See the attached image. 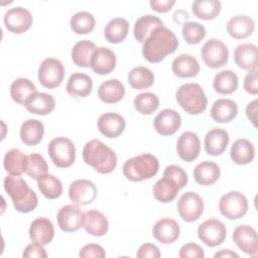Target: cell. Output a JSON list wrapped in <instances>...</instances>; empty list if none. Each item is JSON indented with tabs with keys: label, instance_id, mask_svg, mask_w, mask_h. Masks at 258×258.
I'll return each instance as SVG.
<instances>
[{
	"label": "cell",
	"instance_id": "6da1fadb",
	"mask_svg": "<svg viewBox=\"0 0 258 258\" xmlns=\"http://www.w3.org/2000/svg\"><path fill=\"white\" fill-rule=\"evenodd\" d=\"M177 46L178 39L174 32L162 24L153 28L143 42L142 54L148 62L156 63L174 52Z\"/></svg>",
	"mask_w": 258,
	"mask_h": 258
},
{
	"label": "cell",
	"instance_id": "7a4b0ae2",
	"mask_svg": "<svg viewBox=\"0 0 258 258\" xmlns=\"http://www.w3.org/2000/svg\"><path fill=\"white\" fill-rule=\"evenodd\" d=\"M83 159L102 174L111 173L117 165V156L113 149L99 139H92L83 148Z\"/></svg>",
	"mask_w": 258,
	"mask_h": 258
},
{
	"label": "cell",
	"instance_id": "3957f363",
	"mask_svg": "<svg viewBox=\"0 0 258 258\" xmlns=\"http://www.w3.org/2000/svg\"><path fill=\"white\" fill-rule=\"evenodd\" d=\"M4 189L11 198L15 210L19 213H30L38 205V199L33 189L20 176L7 175L3 181Z\"/></svg>",
	"mask_w": 258,
	"mask_h": 258
},
{
	"label": "cell",
	"instance_id": "277c9868",
	"mask_svg": "<svg viewBox=\"0 0 258 258\" xmlns=\"http://www.w3.org/2000/svg\"><path fill=\"white\" fill-rule=\"evenodd\" d=\"M159 169L158 159L150 154L143 153L127 159L122 167L124 176L131 181H142L156 175Z\"/></svg>",
	"mask_w": 258,
	"mask_h": 258
},
{
	"label": "cell",
	"instance_id": "5b68a950",
	"mask_svg": "<svg viewBox=\"0 0 258 258\" xmlns=\"http://www.w3.org/2000/svg\"><path fill=\"white\" fill-rule=\"evenodd\" d=\"M175 98L178 105L190 115H200L207 109L208 99L199 84L181 85L175 92Z\"/></svg>",
	"mask_w": 258,
	"mask_h": 258
},
{
	"label": "cell",
	"instance_id": "8992f818",
	"mask_svg": "<svg viewBox=\"0 0 258 258\" xmlns=\"http://www.w3.org/2000/svg\"><path fill=\"white\" fill-rule=\"evenodd\" d=\"M48 155L53 164L59 168L72 166L76 160V147L67 137H55L47 146Z\"/></svg>",
	"mask_w": 258,
	"mask_h": 258
},
{
	"label": "cell",
	"instance_id": "52a82bcc",
	"mask_svg": "<svg viewBox=\"0 0 258 258\" xmlns=\"http://www.w3.org/2000/svg\"><path fill=\"white\" fill-rule=\"evenodd\" d=\"M219 211L228 220H238L244 217L248 211L247 198L240 191H229L221 197Z\"/></svg>",
	"mask_w": 258,
	"mask_h": 258
},
{
	"label": "cell",
	"instance_id": "ba28073f",
	"mask_svg": "<svg viewBox=\"0 0 258 258\" xmlns=\"http://www.w3.org/2000/svg\"><path fill=\"white\" fill-rule=\"evenodd\" d=\"M37 77L38 82L44 88H57L63 81L64 67L60 60L53 57H47L39 64Z\"/></svg>",
	"mask_w": 258,
	"mask_h": 258
},
{
	"label": "cell",
	"instance_id": "9c48e42d",
	"mask_svg": "<svg viewBox=\"0 0 258 258\" xmlns=\"http://www.w3.org/2000/svg\"><path fill=\"white\" fill-rule=\"evenodd\" d=\"M201 55L207 67L219 69L228 62L229 50L223 41L217 38H211L202 46Z\"/></svg>",
	"mask_w": 258,
	"mask_h": 258
},
{
	"label": "cell",
	"instance_id": "30bf717a",
	"mask_svg": "<svg viewBox=\"0 0 258 258\" xmlns=\"http://www.w3.org/2000/svg\"><path fill=\"white\" fill-rule=\"evenodd\" d=\"M176 209L184 222L192 223L203 215L204 202L197 192L186 191L178 199Z\"/></svg>",
	"mask_w": 258,
	"mask_h": 258
},
{
	"label": "cell",
	"instance_id": "8fae6325",
	"mask_svg": "<svg viewBox=\"0 0 258 258\" xmlns=\"http://www.w3.org/2000/svg\"><path fill=\"white\" fill-rule=\"evenodd\" d=\"M226 236V226L218 219H208L198 228L199 239L209 247L221 245L225 241Z\"/></svg>",
	"mask_w": 258,
	"mask_h": 258
},
{
	"label": "cell",
	"instance_id": "7c38bea8",
	"mask_svg": "<svg viewBox=\"0 0 258 258\" xmlns=\"http://www.w3.org/2000/svg\"><path fill=\"white\" fill-rule=\"evenodd\" d=\"M3 20L7 30L14 34H22L26 32L33 22L31 13L20 6L7 10L4 14Z\"/></svg>",
	"mask_w": 258,
	"mask_h": 258
},
{
	"label": "cell",
	"instance_id": "4fadbf2b",
	"mask_svg": "<svg viewBox=\"0 0 258 258\" xmlns=\"http://www.w3.org/2000/svg\"><path fill=\"white\" fill-rule=\"evenodd\" d=\"M98 189L94 182L88 179H76L69 187L70 200L78 206H87L95 201Z\"/></svg>",
	"mask_w": 258,
	"mask_h": 258
},
{
	"label": "cell",
	"instance_id": "5bb4252c",
	"mask_svg": "<svg viewBox=\"0 0 258 258\" xmlns=\"http://www.w3.org/2000/svg\"><path fill=\"white\" fill-rule=\"evenodd\" d=\"M233 241L245 254L256 257L258 254V236L256 230L248 225H240L233 232Z\"/></svg>",
	"mask_w": 258,
	"mask_h": 258
},
{
	"label": "cell",
	"instance_id": "9a60e30c",
	"mask_svg": "<svg viewBox=\"0 0 258 258\" xmlns=\"http://www.w3.org/2000/svg\"><path fill=\"white\" fill-rule=\"evenodd\" d=\"M57 224L61 231L71 233L83 227L84 213L78 205H66L61 207L56 215Z\"/></svg>",
	"mask_w": 258,
	"mask_h": 258
},
{
	"label": "cell",
	"instance_id": "2e32d148",
	"mask_svg": "<svg viewBox=\"0 0 258 258\" xmlns=\"http://www.w3.org/2000/svg\"><path fill=\"white\" fill-rule=\"evenodd\" d=\"M181 125V116L173 109L160 111L153 120L155 131L161 136L173 135Z\"/></svg>",
	"mask_w": 258,
	"mask_h": 258
},
{
	"label": "cell",
	"instance_id": "e0dca14e",
	"mask_svg": "<svg viewBox=\"0 0 258 258\" xmlns=\"http://www.w3.org/2000/svg\"><path fill=\"white\" fill-rule=\"evenodd\" d=\"M117 58L113 50L108 47H96L90 60V68L97 75H108L112 73L116 67Z\"/></svg>",
	"mask_w": 258,
	"mask_h": 258
},
{
	"label": "cell",
	"instance_id": "ac0fdd59",
	"mask_svg": "<svg viewBox=\"0 0 258 258\" xmlns=\"http://www.w3.org/2000/svg\"><path fill=\"white\" fill-rule=\"evenodd\" d=\"M176 152L180 159L191 162L198 158L201 152V141L195 132L185 131L177 139Z\"/></svg>",
	"mask_w": 258,
	"mask_h": 258
},
{
	"label": "cell",
	"instance_id": "d6986e66",
	"mask_svg": "<svg viewBox=\"0 0 258 258\" xmlns=\"http://www.w3.org/2000/svg\"><path fill=\"white\" fill-rule=\"evenodd\" d=\"M98 129L107 138H116L120 136L125 127V119L114 112H107L102 114L98 119Z\"/></svg>",
	"mask_w": 258,
	"mask_h": 258
},
{
	"label": "cell",
	"instance_id": "ffe728a7",
	"mask_svg": "<svg viewBox=\"0 0 258 258\" xmlns=\"http://www.w3.org/2000/svg\"><path fill=\"white\" fill-rule=\"evenodd\" d=\"M180 228L178 223L171 218H163L158 220L153 228V237L162 244H171L179 237Z\"/></svg>",
	"mask_w": 258,
	"mask_h": 258
},
{
	"label": "cell",
	"instance_id": "44dd1931",
	"mask_svg": "<svg viewBox=\"0 0 258 258\" xmlns=\"http://www.w3.org/2000/svg\"><path fill=\"white\" fill-rule=\"evenodd\" d=\"M229 134L223 128H213L205 136V150L209 155H221L229 144Z\"/></svg>",
	"mask_w": 258,
	"mask_h": 258
},
{
	"label": "cell",
	"instance_id": "7402d4cb",
	"mask_svg": "<svg viewBox=\"0 0 258 258\" xmlns=\"http://www.w3.org/2000/svg\"><path fill=\"white\" fill-rule=\"evenodd\" d=\"M29 237L32 242L42 246L49 244L54 237V228L51 221L44 217L32 221L29 227Z\"/></svg>",
	"mask_w": 258,
	"mask_h": 258
},
{
	"label": "cell",
	"instance_id": "603a6c76",
	"mask_svg": "<svg viewBox=\"0 0 258 258\" xmlns=\"http://www.w3.org/2000/svg\"><path fill=\"white\" fill-rule=\"evenodd\" d=\"M26 110L32 114L44 116L50 114L55 107L54 98L46 93L35 92L24 103Z\"/></svg>",
	"mask_w": 258,
	"mask_h": 258
},
{
	"label": "cell",
	"instance_id": "cb8c5ba5",
	"mask_svg": "<svg viewBox=\"0 0 258 258\" xmlns=\"http://www.w3.org/2000/svg\"><path fill=\"white\" fill-rule=\"evenodd\" d=\"M83 227L90 235L102 237L108 232L109 222L103 213L97 210H89L84 213Z\"/></svg>",
	"mask_w": 258,
	"mask_h": 258
},
{
	"label": "cell",
	"instance_id": "d4e9b609",
	"mask_svg": "<svg viewBox=\"0 0 258 258\" xmlns=\"http://www.w3.org/2000/svg\"><path fill=\"white\" fill-rule=\"evenodd\" d=\"M255 30L254 20L247 15H236L229 19L227 32L235 39H244L252 35Z\"/></svg>",
	"mask_w": 258,
	"mask_h": 258
},
{
	"label": "cell",
	"instance_id": "484cf974",
	"mask_svg": "<svg viewBox=\"0 0 258 258\" xmlns=\"http://www.w3.org/2000/svg\"><path fill=\"white\" fill-rule=\"evenodd\" d=\"M234 61L242 70H257V46L253 43H242L234 49Z\"/></svg>",
	"mask_w": 258,
	"mask_h": 258
},
{
	"label": "cell",
	"instance_id": "4316f807",
	"mask_svg": "<svg viewBox=\"0 0 258 258\" xmlns=\"http://www.w3.org/2000/svg\"><path fill=\"white\" fill-rule=\"evenodd\" d=\"M93 90L92 78L83 73H74L66 86L67 93L73 98H86Z\"/></svg>",
	"mask_w": 258,
	"mask_h": 258
},
{
	"label": "cell",
	"instance_id": "83f0119b",
	"mask_svg": "<svg viewBox=\"0 0 258 258\" xmlns=\"http://www.w3.org/2000/svg\"><path fill=\"white\" fill-rule=\"evenodd\" d=\"M200 63L198 59L187 53L176 56L171 63V70L174 76L178 78H192L200 73Z\"/></svg>",
	"mask_w": 258,
	"mask_h": 258
},
{
	"label": "cell",
	"instance_id": "f1b7e54d",
	"mask_svg": "<svg viewBox=\"0 0 258 258\" xmlns=\"http://www.w3.org/2000/svg\"><path fill=\"white\" fill-rule=\"evenodd\" d=\"M237 114L238 106L231 99H218L211 108V117L217 123H229Z\"/></svg>",
	"mask_w": 258,
	"mask_h": 258
},
{
	"label": "cell",
	"instance_id": "f546056e",
	"mask_svg": "<svg viewBox=\"0 0 258 258\" xmlns=\"http://www.w3.org/2000/svg\"><path fill=\"white\" fill-rule=\"evenodd\" d=\"M125 96V87L117 79L103 82L98 89L99 99L106 104H115Z\"/></svg>",
	"mask_w": 258,
	"mask_h": 258
},
{
	"label": "cell",
	"instance_id": "4dcf8cb0",
	"mask_svg": "<svg viewBox=\"0 0 258 258\" xmlns=\"http://www.w3.org/2000/svg\"><path fill=\"white\" fill-rule=\"evenodd\" d=\"M20 139L28 146H35L42 140L44 135V126L42 122L36 119H28L21 124Z\"/></svg>",
	"mask_w": 258,
	"mask_h": 258
},
{
	"label": "cell",
	"instance_id": "1f68e13d",
	"mask_svg": "<svg viewBox=\"0 0 258 258\" xmlns=\"http://www.w3.org/2000/svg\"><path fill=\"white\" fill-rule=\"evenodd\" d=\"M221 175L219 165L210 160H205L199 163L194 169V178L197 183L201 185L214 184Z\"/></svg>",
	"mask_w": 258,
	"mask_h": 258
},
{
	"label": "cell",
	"instance_id": "d6a6232c",
	"mask_svg": "<svg viewBox=\"0 0 258 258\" xmlns=\"http://www.w3.org/2000/svg\"><path fill=\"white\" fill-rule=\"evenodd\" d=\"M230 155L234 163L244 165L253 161L255 157V149L253 144L249 140L245 138H240L233 143Z\"/></svg>",
	"mask_w": 258,
	"mask_h": 258
},
{
	"label": "cell",
	"instance_id": "836d02e7",
	"mask_svg": "<svg viewBox=\"0 0 258 258\" xmlns=\"http://www.w3.org/2000/svg\"><path fill=\"white\" fill-rule=\"evenodd\" d=\"M129 30V23L125 18L116 17L111 19L105 26L104 36L106 40L110 43H120L122 42Z\"/></svg>",
	"mask_w": 258,
	"mask_h": 258
},
{
	"label": "cell",
	"instance_id": "e575fe53",
	"mask_svg": "<svg viewBox=\"0 0 258 258\" xmlns=\"http://www.w3.org/2000/svg\"><path fill=\"white\" fill-rule=\"evenodd\" d=\"M179 189L178 185L172 179L162 176V178L154 183L152 192L156 201L166 204L172 202L176 198Z\"/></svg>",
	"mask_w": 258,
	"mask_h": 258
},
{
	"label": "cell",
	"instance_id": "d590c367",
	"mask_svg": "<svg viewBox=\"0 0 258 258\" xmlns=\"http://www.w3.org/2000/svg\"><path fill=\"white\" fill-rule=\"evenodd\" d=\"M239 80L236 73L231 70H224L218 73L213 80L214 90L222 95H230L238 88Z\"/></svg>",
	"mask_w": 258,
	"mask_h": 258
},
{
	"label": "cell",
	"instance_id": "8d00e7d4",
	"mask_svg": "<svg viewBox=\"0 0 258 258\" xmlns=\"http://www.w3.org/2000/svg\"><path fill=\"white\" fill-rule=\"evenodd\" d=\"M96 49V45L93 41L84 39L78 41L72 48V60L77 67L89 68L90 60L93 52Z\"/></svg>",
	"mask_w": 258,
	"mask_h": 258
},
{
	"label": "cell",
	"instance_id": "74e56055",
	"mask_svg": "<svg viewBox=\"0 0 258 258\" xmlns=\"http://www.w3.org/2000/svg\"><path fill=\"white\" fill-rule=\"evenodd\" d=\"M222 9L219 0H197L191 4V10L196 17L202 20H213L218 17Z\"/></svg>",
	"mask_w": 258,
	"mask_h": 258
},
{
	"label": "cell",
	"instance_id": "f35d334b",
	"mask_svg": "<svg viewBox=\"0 0 258 258\" xmlns=\"http://www.w3.org/2000/svg\"><path fill=\"white\" fill-rule=\"evenodd\" d=\"M127 81L135 90H146L153 85L154 75L148 68L136 67L129 72Z\"/></svg>",
	"mask_w": 258,
	"mask_h": 258
},
{
	"label": "cell",
	"instance_id": "ab89813d",
	"mask_svg": "<svg viewBox=\"0 0 258 258\" xmlns=\"http://www.w3.org/2000/svg\"><path fill=\"white\" fill-rule=\"evenodd\" d=\"M26 156L17 148H12L6 152L3 160L4 169L10 175L20 176L25 172Z\"/></svg>",
	"mask_w": 258,
	"mask_h": 258
},
{
	"label": "cell",
	"instance_id": "60d3db41",
	"mask_svg": "<svg viewBox=\"0 0 258 258\" xmlns=\"http://www.w3.org/2000/svg\"><path fill=\"white\" fill-rule=\"evenodd\" d=\"M162 24V20L157 16H153L150 14L143 15L135 21L133 28L134 37L138 42L143 43L148 37V35L151 33L153 28Z\"/></svg>",
	"mask_w": 258,
	"mask_h": 258
},
{
	"label": "cell",
	"instance_id": "b9f144b4",
	"mask_svg": "<svg viewBox=\"0 0 258 258\" xmlns=\"http://www.w3.org/2000/svg\"><path fill=\"white\" fill-rule=\"evenodd\" d=\"M37 92L35 85L26 78H18L14 80L10 86V96L14 102L24 105L27 98Z\"/></svg>",
	"mask_w": 258,
	"mask_h": 258
},
{
	"label": "cell",
	"instance_id": "7bdbcfd3",
	"mask_svg": "<svg viewBox=\"0 0 258 258\" xmlns=\"http://www.w3.org/2000/svg\"><path fill=\"white\" fill-rule=\"evenodd\" d=\"M70 26L76 34H88L94 30L96 19L88 11H79L71 17Z\"/></svg>",
	"mask_w": 258,
	"mask_h": 258
},
{
	"label": "cell",
	"instance_id": "ee69618b",
	"mask_svg": "<svg viewBox=\"0 0 258 258\" xmlns=\"http://www.w3.org/2000/svg\"><path fill=\"white\" fill-rule=\"evenodd\" d=\"M37 186L43 197L48 200H54L62 194L61 181L52 174H46L37 180Z\"/></svg>",
	"mask_w": 258,
	"mask_h": 258
},
{
	"label": "cell",
	"instance_id": "f6af8a7d",
	"mask_svg": "<svg viewBox=\"0 0 258 258\" xmlns=\"http://www.w3.org/2000/svg\"><path fill=\"white\" fill-rule=\"evenodd\" d=\"M26 158L25 173L29 177L38 180L47 174L48 165L42 155L39 153H31L27 155Z\"/></svg>",
	"mask_w": 258,
	"mask_h": 258
},
{
	"label": "cell",
	"instance_id": "bcb514c9",
	"mask_svg": "<svg viewBox=\"0 0 258 258\" xmlns=\"http://www.w3.org/2000/svg\"><path fill=\"white\" fill-rule=\"evenodd\" d=\"M135 110L142 115H150L159 107L158 97L150 92L138 94L133 101Z\"/></svg>",
	"mask_w": 258,
	"mask_h": 258
},
{
	"label": "cell",
	"instance_id": "7dc6e473",
	"mask_svg": "<svg viewBox=\"0 0 258 258\" xmlns=\"http://www.w3.org/2000/svg\"><path fill=\"white\" fill-rule=\"evenodd\" d=\"M181 34L188 44H199L205 38L207 30L203 24L197 21H188L183 23Z\"/></svg>",
	"mask_w": 258,
	"mask_h": 258
},
{
	"label": "cell",
	"instance_id": "c3c4849f",
	"mask_svg": "<svg viewBox=\"0 0 258 258\" xmlns=\"http://www.w3.org/2000/svg\"><path fill=\"white\" fill-rule=\"evenodd\" d=\"M163 176L172 179L178 185V187L180 189L183 188L186 185L187 180H188L187 179V174L182 169V167H180L178 165H175V164H171V165L166 166L164 171H163Z\"/></svg>",
	"mask_w": 258,
	"mask_h": 258
},
{
	"label": "cell",
	"instance_id": "681fc988",
	"mask_svg": "<svg viewBox=\"0 0 258 258\" xmlns=\"http://www.w3.org/2000/svg\"><path fill=\"white\" fill-rule=\"evenodd\" d=\"M79 256L82 258H90V257H94V258H104L106 256V252L104 250V248L99 245V244H95V243H90L85 245L79 252Z\"/></svg>",
	"mask_w": 258,
	"mask_h": 258
},
{
	"label": "cell",
	"instance_id": "f907efd6",
	"mask_svg": "<svg viewBox=\"0 0 258 258\" xmlns=\"http://www.w3.org/2000/svg\"><path fill=\"white\" fill-rule=\"evenodd\" d=\"M178 255L180 258H187V257L204 258L205 252L200 245L196 243H187L181 246Z\"/></svg>",
	"mask_w": 258,
	"mask_h": 258
},
{
	"label": "cell",
	"instance_id": "816d5d0a",
	"mask_svg": "<svg viewBox=\"0 0 258 258\" xmlns=\"http://www.w3.org/2000/svg\"><path fill=\"white\" fill-rule=\"evenodd\" d=\"M22 256L25 258H46L47 253L42 245L32 242L25 247Z\"/></svg>",
	"mask_w": 258,
	"mask_h": 258
},
{
	"label": "cell",
	"instance_id": "f5cc1de1",
	"mask_svg": "<svg viewBox=\"0 0 258 258\" xmlns=\"http://www.w3.org/2000/svg\"><path fill=\"white\" fill-rule=\"evenodd\" d=\"M258 78H257V70H253L250 71L245 79H244V83H243V87L244 90L251 95H257L258 93Z\"/></svg>",
	"mask_w": 258,
	"mask_h": 258
},
{
	"label": "cell",
	"instance_id": "db71d44e",
	"mask_svg": "<svg viewBox=\"0 0 258 258\" xmlns=\"http://www.w3.org/2000/svg\"><path fill=\"white\" fill-rule=\"evenodd\" d=\"M160 251L157 246L151 243H145L142 244L136 253V256L138 258H145V257H151V258H158L160 257Z\"/></svg>",
	"mask_w": 258,
	"mask_h": 258
},
{
	"label": "cell",
	"instance_id": "11a10c76",
	"mask_svg": "<svg viewBox=\"0 0 258 258\" xmlns=\"http://www.w3.org/2000/svg\"><path fill=\"white\" fill-rule=\"evenodd\" d=\"M175 4L174 0H150L149 5L152 10L159 12V13H165L169 11L172 6Z\"/></svg>",
	"mask_w": 258,
	"mask_h": 258
},
{
	"label": "cell",
	"instance_id": "9f6ffc18",
	"mask_svg": "<svg viewBox=\"0 0 258 258\" xmlns=\"http://www.w3.org/2000/svg\"><path fill=\"white\" fill-rule=\"evenodd\" d=\"M257 106H258V101L253 100L246 107V116H247L248 120L255 127H256V121H257Z\"/></svg>",
	"mask_w": 258,
	"mask_h": 258
},
{
	"label": "cell",
	"instance_id": "6f0895ef",
	"mask_svg": "<svg viewBox=\"0 0 258 258\" xmlns=\"http://www.w3.org/2000/svg\"><path fill=\"white\" fill-rule=\"evenodd\" d=\"M215 258H218V257H221V258H232V257H239V255L235 252H233L232 250L230 249H223L219 252H217L215 255H214Z\"/></svg>",
	"mask_w": 258,
	"mask_h": 258
}]
</instances>
